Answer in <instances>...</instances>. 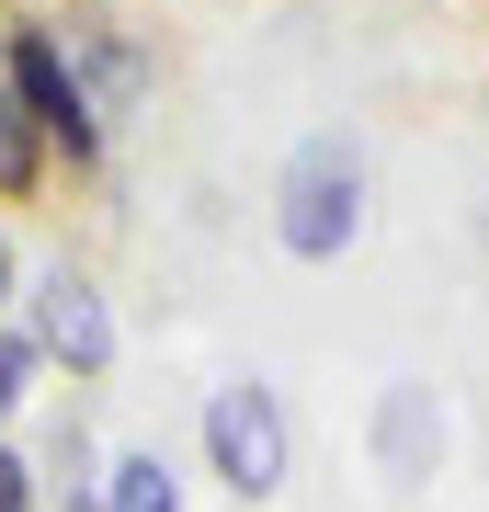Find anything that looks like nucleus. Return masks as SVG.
<instances>
[{"label":"nucleus","mask_w":489,"mask_h":512,"mask_svg":"<svg viewBox=\"0 0 489 512\" xmlns=\"http://www.w3.org/2000/svg\"><path fill=\"white\" fill-rule=\"evenodd\" d=\"M23 330H35L46 365H69V387L114 376V308H103V285H91L80 262H46V274H23Z\"/></svg>","instance_id":"20e7f679"},{"label":"nucleus","mask_w":489,"mask_h":512,"mask_svg":"<svg viewBox=\"0 0 489 512\" xmlns=\"http://www.w3.org/2000/svg\"><path fill=\"white\" fill-rule=\"evenodd\" d=\"M273 239H285L296 262H342L364 239V148L342 126H319L285 171H273Z\"/></svg>","instance_id":"f03ea898"},{"label":"nucleus","mask_w":489,"mask_h":512,"mask_svg":"<svg viewBox=\"0 0 489 512\" xmlns=\"http://www.w3.org/2000/svg\"><path fill=\"white\" fill-rule=\"evenodd\" d=\"M0 512H35V467H23L12 444H0Z\"/></svg>","instance_id":"9d476101"},{"label":"nucleus","mask_w":489,"mask_h":512,"mask_svg":"<svg viewBox=\"0 0 489 512\" xmlns=\"http://www.w3.org/2000/svg\"><path fill=\"white\" fill-rule=\"evenodd\" d=\"M35 376H46V353H35V330H23V319H0V444H12V410L35 399Z\"/></svg>","instance_id":"1a4fd4ad"},{"label":"nucleus","mask_w":489,"mask_h":512,"mask_svg":"<svg viewBox=\"0 0 489 512\" xmlns=\"http://www.w3.org/2000/svg\"><path fill=\"white\" fill-rule=\"evenodd\" d=\"M57 46H69V69L91 80L103 126H114V114H137V92H148V46H137L114 12H69V23H57Z\"/></svg>","instance_id":"39448f33"},{"label":"nucleus","mask_w":489,"mask_h":512,"mask_svg":"<svg viewBox=\"0 0 489 512\" xmlns=\"http://www.w3.org/2000/svg\"><path fill=\"white\" fill-rule=\"evenodd\" d=\"M23 308V262H12V228H0V319Z\"/></svg>","instance_id":"9b49d317"},{"label":"nucleus","mask_w":489,"mask_h":512,"mask_svg":"<svg viewBox=\"0 0 489 512\" xmlns=\"http://www.w3.org/2000/svg\"><path fill=\"white\" fill-rule=\"evenodd\" d=\"M285 467H296V421H285V399H273L262 376L205 387V478H217L228 501H273V490H285Z\"/></svg>","instance_id":"7ed1b4c3"},{"label":"nucleus","mask_w":489,"mask_h":512,"mask_svg":"<svg viewBox=\"0 0 489 512\" xmlns=\"http://www.w3.org/2000/svg\"><path fill=\"white\" fill-rule=\"evenodd\" d=\"M0 80H12L23 114L46 126L57 171H69V183H91V171H103V148H114V126H103V103H91V80L69 69V46H57L46 12H12V23H0Z\"/></svg>","instance_id":"f257e3e1"},{"label":"nucleus","mask_w":489,"mask_h":512,"mask_svg":"<svg viewBox=\"0 0 489 512\" xmlns=\"http://www.w3.org/2000/svg\"><path fill=\"white\" fill-rule=\"evenodd\" d=\"M433 456H444V399H433V376H399L376 399V478L387 490H421Z\"/></svg>","instance_id":"423d86ee"},{"label":"nucleus","mask_w":489,"mask_h":512,"mask_svg":"<svg viewBox=\"0 0 489 512\" xmlns=\"http://www.w3.org/2000/svg\"><path fill=\"white\" fill-rule=\"evenodd\" d=\"M103 512H182V478L160 456H114L103 467Z\"/></svg>","instance_id":"6e6552de"},{"label":"nucleus","mask_w":489,"mask_h":512,"mask_svg":"<svg viewBox=\"0 0 489 512\" xmlns=\"http://www.w3.org/2000/svg\"><path fill=\"white\" fill-rule=\"evenodd\" d=\"M57 183V148H46V126L23 114V92L0 80V205H35Z\"/></svg>","instance_id":"0eeeda50"}]
</instances>
